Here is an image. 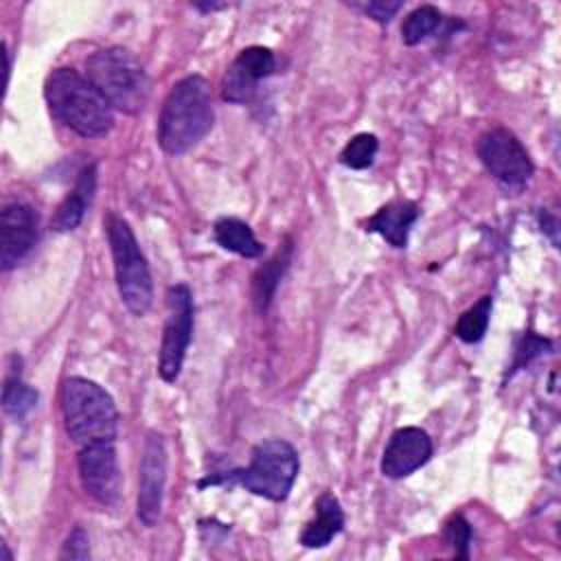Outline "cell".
<instances>
[{
  "mask_svg": "<svg viewBox=\"0 0 561 561\" xmlns=\"http://www.w3.org/2000/svg\"><path fill=\"white\" fill-rule=\"evenodd\" d=\"M491 307H493L491 296H482L473 307H469L456 322V329H454L456 337H460L467 344L480 342L486 333V327H489Z\"/></svg>",
  "mask_w": 561,
  "mask_h": 561,
  "instance_id": "cell-19",
  "label": "cell"
},
{
  "mask_svg": "<svg viewBox=\"0 0 561 561\" xmlns=\"http://www.w3.org/2000/svg\"><path fill=\"white\" fill-rule=\"evenodd\" d=\"M37 403V392L20 379V368L7 375L2 386V408L9 416L22 419Z\"/></svg>",
  "mask_w": 561,
  "mask_h": 561,
  "instance_id": "cell-20",
  "label": "cell"
},
{
  "mask_svg": "<svg viewBox=\"0 0 561 561\" xmlns=\"http://www.w3.org/2000/svg\"><path fill=\"white\" fill-rule=\"evenodd\" d=\"M37 241V213L28 204H7L0 219V263L9 272Z\"/></svg>",
  "mask_w": 561,
  "mask_h": 561,
  "instance_id": "cell-12",
  "label": "cell"
},
{
  "mask_svg": "<svg viewBox=\"0 0 561 561\" xmlns=\"http://www.w3.org/2000/svg\"><path fill=\"white\" fill-rule=\"evenodd\" d=\"M167 445L164 436L149 432L142 449L138 473V517L145 526H153L162 513V497L167 484Z\"/></svg>",
  "mask_w": 561,
  "mask_h": 561,
  "instance_id": "cell-10",
  "label": "cell"
},
{
  "mask_svg": "<svg viewBox=\"0 0 561 561\" xmlns=\"http://www.w3.org/2000/svg\"><path fill=\"white\" fill-rule=\"evenodd\" d=\"M50 114L83 138H101L114 125V107L96 85L72 68H55L44 83Z\"/></svg>",
  "mask_w": 561,
  "mask_h": 561,
  "instance_id": "cell-2",
  "label": "cell"
},
{
  "mask_svg": "<svg viewBox=\"0 0 561 561\" xmlns=\"http://www.w3.org/2000/svg\"><path fill=\"white\" fill-rule=\"evenodd\" d=\"M85 77L112 107L125 114H138L151 94V81L145 68L127 48L121 46L92 53L85 59Z\"/></svg>",
  "mask_w": 561,
  "mask_h": 561,
  "instance_id": "cell-5",
  "label": "cell"
},
{
  "mask_svg": "<svg viewBox=\"0 0 561 561\" xmlns=\"http://www.w3.org/2000/svg\"><path fill=\"white\" fill-rule=\"evenodd\" d=\"M289 252H291L289 245L283 248V252L278 250V254H276L272 261H267V263L259 270V274L254 276V302H256L259 311H265V309H267V305H270V300H272V296H274V289H276V285H278V280H280V274H283V270L287 267Z\"/></svg>",
  "mask_w": 561,
  "mask_h": 561,
  "instance_id": "cell-18",
  "label": "cell"
},
{
  "mask_svg": "<svg viewBox=\"0 0 561 561\" xmlns=\"http://www.w3.org/2000/svg\"><path fill=\"white\" fill-rule=\"evenodd\" d=\"M94 186H96V167L90 164V167H85L81 171L72 193L66 195L64 202L57 206V213L53 217V228L55 230L66 232V230H72V228H77L81 224V219L85 215V208L92 202Z\"/></svg>",
  "mask_w": 561,
  "mask_h": 561,
  "instance_id": "cell-16",
  "label": "cell"
},
{
  "mask_svg": "<svg viewBox=\"0 0 561 561\" xmlns=\"http://www.w3.org/2000/svg\"><path fill=\"white\" fill-rule=\"evenodd\" d=\"M432 456V438L421 427L397 430L381 456V473L399 480L421 469Z\"/></svg>",
  "mask_w": 561,
  "mask_h": 561,
  "instance_id": "cell-13",
  "label": "cell"
},
{
  "mask_svg": "<svg viewBox=\"0 0 561 561\" xmlns=\"http://www.w3.org/2000/svg\"><path fill=\"white\" fill-rule=\"evenodd\" d=\"M379 149V140L375 134H357L353 136L346 147L340 153V162L348 169H368L377 156Z\"/></svg>",
  "mask_w": 561,
  "mask_h": 561,
  "instance_id": "cell-22",
  "label": "cell"
},
{
  "mask_svg": "<svg viewBox=\"0 0 561 561\" xmlns=\"http://www.w3.org/2000/svg\"><path fill=\"white\" fill-rule=\"evenodd\" d=\"M167 309L169 313L162 331L158 373L167 383H173L180 377L193 335V298L184 283L171 285L167 289Z\"/></svg>",
  "mask_w": 561,
  "mask_h": 561,
  "instance_id": "cell-7",
  "label": "cell"
},
{
  "mask_svg": "<svg viewBox=\"0 0 561 561\" xmlns=\"http://www.w3.org/2000/svg\"><path fill=\"white\" fill-rule=\"evenodd\" d=\"M276 68L274 53L265 46L243 48L224 75L221 96L230 103H248L254 99L259 83Z\"/></svg>",
  "mask_w": 561,
  "mask_h": 561,
  "instance_id": "cell-11",
  "label": "cell"
},
{
  "mask_svg": "<svg viewBox=\"0 0 561 561\" xmlns=\"http://www.w3.org/2000/svg\"><path fill=\"white\" fill-rule=\"evenodd\" d=\"M300 462L294 445L280 438H270L252 449L250 462L243 469H232L219 476H208L199 486L208 484H239L245 491L272 502H283L298 476Z\"/></svg>",
  "mask_w": 561,
  "mask_h": 561,
  "instance_id": "cell-3",
  "label": "cell"
},
{
  "mask_svg": "<svg viewBox=\"0 0 561 561\" xmlns=\"http://www.w3.org/2000/svg\"><path fill=\"white\" fill-rule=\"evenodd\" d=\"M313 508L316 515L300 533V543L305 548H324L335 535H340L344 526V513L333 493H322Z\"/></svg>",
  "mask_w": 561,
  "mask_h": 561,
  "instance_id": "cell-15",
  "label": "cell"
},
{
  "mask_svg": "<svg viewBox=\"0 0 561 561\" xmlns=\"http://www.w3.org/2000/svg\"><path fill=\"white\" fill-rule=\"evenodd\" d=\"M215 121L210 85L199 75L180 79L167 94L158 118V142L164 153L182 156L210 131Z\"/></svg>",
  "mask_w": 561,
  "mask_h": 561,
  "instance_id": "cell-1",
  "label": "cell"
},
{
  "mask_svg": "<svg viewBox=\"0 0 561 561\" xmlns=\"http://www.w3.org/2000/svg\"><path fill=\"white\" fill-rule=\"evenodd\" d=\"M79 476L83 489L103 506H114L121 497V469L114 440L83 445L79 451Z\"/></svg>",
  "mask_w": 561,
  "mask_h": 561,
  "instance_id": "cell-9",
  "label": "cell"
},
{
  "mask_svg": "<svg viewBox=\"0 0 561 561\" xmlns=\"http://www.w3.org/2000/svg\"><path fill=\"white\" fill-rule=\"evenodd\" d=\"M61 412L66 432L79 447L116 438L118 412L114 399L85 377H68L64 381Z\"/></svg>",
  "mask_w": 561,
  "mask_h": 561,
  "instance_id": "cell-4",
  "label": "cell"
},
{
  "mask_svg": "<svg viewBox=\"0 0 561 561\" xmlns=\"http://www.w3.org/2000/svg\"><path fill=\"white\" fill-rule=\"evenodd\" d=\"M548 346H550V342H548V340H541V337H537V335L528 333V335L524 337L522 346L517 348L515 368H517V366H524V364H528L533 357H537V355H539L541 351H546Z\"/></svg>",
  "mask_w": 561,
  "mask_h": 561,
  "instance_id": "cell-26",
  "label": "cell"
},
{
  "mask_svg": "<svg viewBox=\"0 0 561 561\" xmlns=\"http://www.w3.org/2000/svg\"><path fill=\"white\" fill-rule=\"evenodd\" d=\"M403 4L399 0H373V2H364V4H357V9H362L368 18L386 24L394 18V13L401 9Z\"/></svg>",
  "mask_w": 561,
  "mask_h": 561,
  "instance_id": "cell-25",
  "label": "cell"
},
{
  "mask_svg": "<svg viewBox=\"0 0 561 561\" xmlns=\"http://www.w3.org/2000/svg\"><path fill=\"white\" fill-rule=\"evenodd\" d=\"M445 541L449 543V548L454 550V554L458 559H467L469 557V543H471V526L462 515H454L449 517V522L445 524Z\"/></svg>",
  "mask_w": 561,
  "mask_h": 561,
  "instance_id": "cell-23",
  "label": "cell"
},
{
  "mask_svg": "<svg viewBox=\"0 0 561 561\" xmlns=\"http://www.w3.org/2000/svg\"><path fill=\"white\" fill-rule=\"evenodd\" d=\"M416 219H419V206L414 202L392 199L366 221V230L381 234L394 248H405L410 228Z\"/></svg>",
  "mask_w": 561,
  "mask_h": 561,
  "instance_id": "cell-14",
  "label": "cell"
},
{
  "mask_svg": "<svg viewBox=\"0 0 561 561\" xmlns=\"http://www.w3.org/2000/svg\"><path fill=\"white\" fill-rule=\"evenodd\" d=\"M440 20H443V15L436 7H432V4L416 7L412 13H408V18L401 24L403 44L414 46V44L423 42L427 35H432L438 28Z\"/></svg>",
  "mask_w": 561,
  "mask_h": 561,
  "instance_id": "cell-21",
  "label": "cell"
},
{
  "mask_svg": "<svg viewBox=\"0 0 561 561\" xmlns=\"http://www.w3.org/2000/svg\"><path fill=\"white\" fill-rule=\"evenodd\" d=\"M478 158L506 188H524L535 171L526 147L506 127H493L480 136Z\"/></svg>",
  "mask_w": 561,
  "mask_h": 561,
  "instance_id": "cell-8",
  "label": "cell"
},
{
  "mask_svg": "<svg viewBox=\"0 0 561 561\" xmlns=\"http://www.w3.org/2000/svg\"><path fill=\"white\" fill-rule=\"evenodd\" d=\"M13 557H11V552L7 550V543H2V561H11Z\"/></svg>",
  "mask_w": 561,
  "mask_h": 561,
  "instance_id": "cell-27",
  "label": "cell"
},
{
  "mask_svg": "<svg viewBox=\"0 0 561 561\" xmlns=\"http://www.w3.org/2000/svg\"><path fill=\"white\" fill-rule=\"evenodd\" d=\"M88 557H90L88 535H85V530L81 526H77L68 535V539H66V543H64V548L59 552V559H88Z\"/></svg>",
  "mask_w": 561,
  "mask_h": 561,
  "instance_id": "cell-24",
  "label": "cell"
},
{
  "mask_svg": "<svg viewBox=\"0 0 561 561\" xmlns=\"http://www.w3.org/2000/svg\"><path fill=\"white\" fill-rule=\"evenodd\" d=\"M213 234H215V241L228 250V252H234L239 256H245V259H256L263 254V245L259 243V239L254 237L252 228L237 219V217H221L215 228H213Z\"/></svg>",
  "mask_w": 561,
  "mask_h": 561,
  "instance_id": "cell-17",
  "label": "cell"
},
{
  "mask_svg": "<svg viewBox=\"0 0 561 561\" xmlns=\"http://www.w3.org/2000/svg\"><path fill=\"white\" fill-rule=\"evenodd\" d=\"M105 228L121 300L134 316H145L153 302V283L145 254L123 217L110 215Z\"/></svg>",
  "mask_w": 561,
  "mask_h": 561,
  "instance_id": "cell-6",
  "label": "cell"
}]
</instances>
